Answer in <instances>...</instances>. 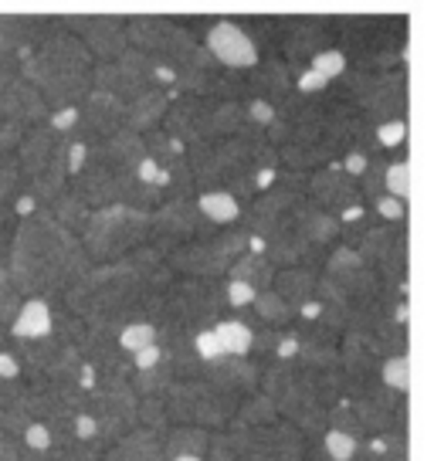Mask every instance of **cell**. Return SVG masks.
<instances>
[{"mask_svg": "<svg viewBox=\"0 0 434 461\" xmlns=\"http://www.w3.org/2000/svg\"><path fill=\"white\" fill-rule=\"evenodd\" d=\"M78 238H82L92 265L116 261L149 241V211L146 207H132V203L95 207L88 214L86 228H82Z\"/></svg>", "mask_w": 434, "mask_h": 461, "instance_id": "obj_15", "label": "cell"}, {"mask_svg": "<svg viewBox=\"0 0 434 461\" xmlns=\"http://www.w3.org/2000/svg\"><path fill=\"white\" fill-rule=\"evenodd\" d=\"M339 245L353 248L384 282L407 288V265H411V234L404 221H384L366 203L363 211L339 221Z\"/></svg>", "mask_w": 434, "mask_h": 461, "instance_id": "obj_8", "label": "cell"}, {"mask_svg": "<svg viewBox=\"0 0 434 461\" xmlns=\"http://www.w3.org/2000/svg\"><path fill=\"white\" fill-rule=\"evenodd\" d=\"M255 295H258V292H255L251 285H245L241 278H228V299H231V316L255 303Z\"/></svg>", "mask_w": 434, "mask_h": 461, "instance_id": "obj_38", "label": "cell"}, {"mask_svg": "<svg viewBox=\"0 0 434 461\" xmlns=\"http://www.w3.org/2000/svg\"><path fill=\"white\" fill-rule=\"evenodd\" d=\"M278 418H282V414H278V407L272 403V397H268L265 390H258V393L245 397V403L238 407V414L231 418L228 428H258V424H272V420H278Z\"/></svg>", "mask_w": 434, "mask_h": 461, "instance_id": "obj_32", "label": "cell"}, {"mask_svg": "<svg viewBox=\"0 0 434 461\" xmlns=\"http://www.w3.org/2000/svg\"><path fill=\"white\" fill-rule=\"evenodd\" d=\"M190 176L197 194L203 190H224L241 201L245 207L258 190L272 184L282 159H278L276 143L268 140L265 126H248L241 132H231L224 140H214L207 146L187 149Z\"/></svg>", "mask_w": 434, "mask_h": 461, "instance_id": "obj_5", "label": "cell"}, {"mask_svg": "<svg viewBox=\"0 0 434 461\" xmlns=\"http://www.w3.org/2000/svg\"><path fill=\"white\" fill-rule=\"evenodd\" d=\"M289 303V309L299 316L303 309L316 303L319 292V268H278L276 285H272Z\"/></svg>", "mask_w": 434, "mask_h": 461, "instance_id": "obj_25", "label": "cell"}, {"mask_svg": "<svg viewBox=\"0 0 434 461\" xmlns=\"http://www.w3.org/2000/svg\"><path fill=\"white\" fill-rule=\"evenodd\" d=\"M159 401L170 414V424H194V428H207V431H224L238 414V407L245 403V397L224 387L203 360L197 374L174 380L163 390Z\"/></svg>", "mask_w": 434, "mask_h": 461, "instance_id": "obj_9", "label": "cell"}, {"mask_svg": "<svg viewBox=\"0 0 434 461\" xmlns=\"http://www.w3.org/2000/svg\"><path fill=\"white\" fill-rule=\"evenodd\" d=\"M309 438L278 418L258 428H228L211 434L207 461H305Z\"/></svg>", "mask_w": 434, "mask_h": 461, "instance_id": "obj_14", "label": "cell"}, {"mask_svg": "<svg viewBox=\"0 0 434 461\" xmlns=\"http://www.w3.org/2000/svg\"><path fill=\"white\" fill-rule=\"evenodd\" d=\"M347 461H411L407 458V434H370V438H363L360 445H357V451Z\"/></svg>", "mask_w": 434, "mask_h": 461, "instance_id": "obj_30", "label": "cell"}, {"mask_svg": "<svg viewBox=\"0 0 434 461\" xmlns=\"http://www.w3.org/2000/svg\"><path fill=\"white\" fill-rule=\"evenodd\" d=\"M261 390L309 441L326 434L333 407L343 401L339 346H299L289 357H278L265 366Z\"/></svg>", "mask_w": 434, "mask_h": 461, "instance_id": "obj_3", "label": "cell"}, {"mask_svg": "<svg viewBox=\"0 0 434 461\" xmlns=\"http://www.w3.org/2000/svg\"><path fill=\"white\" fill-rule=\"evenodd\" d=\"M211 434L207 428H194V424H170L163 431V447H159V461H174L184 455L207 461V447H211Z\"/></svg>", "mask_w": 434, "mask_h": 461, "instance_id": "obj_28", "label": "cell"}, {"mask_svg": "<svg viewBox=\"0 0 434 461\" xmlns=\"http://www.w3.org/2000/svg\"><path fill=\"white\" fill-rule=\"evenodd\" d=\"M380 374H384V380H387L393 390H401V393L411 390V360H407V353L384 360V370H380Z\"/></svg>", "mask_w": 434, "mask_h": 461, "instance_id": "obj_37", "label": "cell"}, {"mask_svg": "<svg viewBox=\"0 0 434 461\" xmlns=\"http://www.w3.org/2000/svg\"><path fill=\"white\" fill-rule=\"evenodd\" d=\"M309 203V173L305 170H278L272 184L258 190L241 211V224L251 238L268 241L276 230H282L292 217Z\"/></svg>", "mask_w": 434, "mask_h": 461, "instance_id": "obj_17", "label": "cell"}, {"mask_svg": "<svg viewBox=\"0 0 434 461\" xmlns=\"http://www.w3.org/2000/svg\"><path fill=\"white\" fill-rule=\"evenodd\" d=\"M339 99L353 105L370 122H397L407 119V65L404 68H343L330 82Z\"/></svg>", "mask_w": 434, "mask_h": 461, "instance_id": "obj_12", "label": "cell"}, {"mask_svg": "<svg viewBox=\"0 0 434 461\" xmlns=\"http://www.w3.org/2000/svg\"><path fill=\"white\" fill-rule=\"evenodd\" d=\"M387 194L407 201V194H411V159L407 157L391 159V167H387Z\"/></svg>", "mask_w": 434, "mask_h": 461, "instance_id": "obj_36", "label": "cell"}, {"mask_svg": "<svg viewBox=\"0 0 434 461\" xmlns=\"http://www.w3.org/2000/svg\"><path fill=\"white\" fill-rule=\"evenodd\" d=\"M86 411L95 420L99 441L105 447L122 434L140 428V393L132 387V376H102L86 390Z\"/></svg>", "mask_w": 434, "mask_h": 461, "instance_id": "obj_18", "label": "cell"}, {"mask_svg": "<svg viewBox=\"0 0 434 461\" xmlns=\"http://www.w3.org/2000/svg\"><path fill=\"white\" fill-rule=\"evenodd\" d=\"M278 265L268 258V251L258 238H251V248H248L241 258L234 261V268L228 272V278H241L245 285H251L255 292H265V288L276 285Z\"/></svg>", "mask_w": 434, "mask_h": 461, "instance_id": "obj_27", "label": "cell"}, {"mask_svg": "<svg viewBox=\"0 0 434 461\" xmlns=\"http://www.w3.org/2000/svg\"><path fill=\"white\" fill-rule=\"evenodd\" d=\"M366 130L370 122L330 86L319 92L295 88L272 115L268 140L276 143L285 170L309 173L336 159H347L363 143Z\"/></svg>", "mask_w": 434, "mask_h": 461, "instance_id": "obj_2", "label": "cell"}, {"mask_svg": "<svg viewBox=\"0 0 434 461\" xmlns=\"http://www.w3.org/2000/svg\"><path fill=\"white\" fill-rule=\"evenodd\" d=\"M228 316H231L228 278L176 275L163 295V303H159L157 316H153V326H157L159 346L184 343V339H197L203 330H211Z\"/></svg>", "mask_w": 434, "mask_h": 461, "instance_id": "obj_6", "label": "cell"}, {"mask_svg": "<svg viewBox=\"0 0 434 461\" xmlns=\"http://www.w3.org/2000/svg\"><path fill=\"white\" fill-rule=\"evenodd\" d=\"M28 393V380H4L0 376V407H11Z\"/></svg>", "mask_w": 434, "mask_h": 461, "instance_id": "obj_41", "label": "cell"}, {"mask_svg": "<svg viewBox=\"0 0 434 461\" xmlns=\"http://www.w3.org/2000/svg\"><path fill=\"white\" fill-rule=\"evenodd\" d=\"M48 211L59 217L65 228H72L75 234H82V228H86V221H88V214H92V207H88V201L78 194V190L68 184V187L61 190L55 201L48 203Z\"/></svg>", "mask_w": 434, "mask_h": 461, "instance_id": "obj_31", "label": "cell"}, {"mask_svg": "<svg viewBox=\"0 0 434 461\" xmlns=\"http://www.w3.org/2000/svg\"><path fill=\"white\" fill-rule=\"evenodd\" d=\"M278 268H322L339 245V221L309 201L282 230L261 241Z\"/></svg>", "mask_w": 434, "mask_h": 461, "instance_id": "obj_13", "label": "cell"}, {"mask_svg": "<svg viewBox=\"0 0 434 461\" xmlns=\"http://www.w3.org/2000/svg\"><path fill=\"white\" fill-rule=\"evenodd\" d=\"M61 24L72 34H78L82 44L99 61L119 58L130 48V31H126V21H119V17H68Z\"/></svg>", "mask_w": 434, "mask_h": 461, "instance_id": "obj_22", "label": "cell"}, {"mask_svg": "<svg viewBox=\"0 0 434 461\" xmlns=\"http://www.w3.org/2000/svg\"><path fill=\"white\" fill-rule=\"evenodd\" d=\"M119 343H122V349L126 353H140V349H146V346H157V326L153 322H130L126 330L119 332Z\"/></svg>", "mask_w": 434, "mask_h": 461, "instance_id": "obj_35", "label": "cell"}, {"mask_svg": "<svg viewBox=\"0 0 434 461\" xmlns=\"http://www.w3.org/2000/svg\"><path fill=\"white\" fill-rule=\"evenodd\" d=\"M174 461H203V458H194V455H184V458H174Z\"/></svg>", "mask_w": 434, "mask_h": 461, "instance_id": "obj_42", "label": "cell"}, {"mask_svg": "<svg viewBox=\"0 0 434 461\" xmlns=\"http://www.w3.org/2000/svg\"><path fill=\"white\" fill-rule=\"evenodd\" d=\"M248 248H251V234L238 221V224H224L197 241L174 248L167 255V265L174 268V275H187V278H228L234 261L241 258Z\"/></svg>", "mask_w": 434, "mask_h": 461, "instance_id": "obj_16", "label": "cell"}, {"mask_svg": "<svg viewBox=\"0 0 434 461\" xmlns=\"http://www.w3.org/2000/svg\"><path fill=\"white\" fill-rule=\"evenodd\" d=\"M207 51L224 65V68H251L258 65V48L248 38V31L241 24H231V21H221L207 31Z\"/></svg>", "mask_w": 434, "mask_h": 461, "instance_id": "obj_23", "label": "cell"}, {"mask_svg": "<svg viewBox=\"0 0 434 461\" xmlns=\"http://www.w3.org/2000/svg\"><path fill=\"white\" fill-rule=\"evenodd\" d=\"M203 360H217V357H248L251 353V326L241 316L221 319L217 326L203 330L197 339Z\"/></svg>", "mask_w": 434, "mask_h": 461, "instance_id": "obj_24", "label": "cell"}, {"mask_svg": "<svg viewBox=\"0 0 434 461\" xmlns=\"http://www.w3.org/2000/svg\"><path fill=\"white\" fill-rule=\"evenodd\" d=\"M221 224H214L201 211L197 194H176V197H167V201L149 211V241L146 245H153L167 258L174 248L197 241V238H203V234H211Z\"/></svg>", "mask_w": 434, "mask_h": 461, "instance_id": "obj_19", "label": "cell"}, {"mask_svg": "<svg viewBox=\"0 0 434 461\" xmlns=\"http://www.w3.org/2000/svg\"><path fill=\"white\" fill-rule=\"evenodd\" d=\"M0 376L4 380H24V366H21V357L14 353V346L0 349Z\"/></svg>", "mask_w": 434, "mask_h": 461, "instance_id": "obj_40", "label": "cell"}, {"mask_svg": "<svg viewBox=\"0 0 434 461\" xmlns=\"http://www.w3.org/2000/svg\"><path fill=\"white\" fill-rule=\"evenodd\" d=\"M78 115H75V130L68 132V140L75 143H102L116 132L130 130V113H126V102L116 99L113 92H102V88H92L86 99L75 105Z\"/></svg>", "mask_w": 434, "mask_h": 461, "instance_id": "obj_21", "label": "cell"}, {"mask_svg": "<svg viewBox=\"0 0 434 461\" xmlns=\"http://www.w3.org/2000/svg\"><path fill=\"white\" fill-rule=\"evenodd\" d=\"M272 115L276 109L268 105H245V102L211 99V95H174L170 109L163 115V130L174 132L187 149H197L231 132L248 130V126L268 130Z\"/></svg>", "mask_w": 434, "mask_h": 461, "instance_id": "obj_7", "label": "cell"}, {"mask_svg": "<svg viewBox=\"0 0 434 461\" xmlns=\"http://www.w3.org/2000/svg\"><path fill=\"white\" fill-rule=\"evenodd\" d=\"M309 201L316 203L319 211L333 214L336 221H343V217L357 214V211L366 207L360 180L353 176V170H349L343 159L309 170Z\"/></svg>", "mask_w": 434, "mask_h": 461, "instance_id": "obj_20", "label": "cell"}, {"mask_svg": "<svg viewBox=\"0 0 434 461\" xmlns=\"http://www.w3.org/2000/svg\"><path fill=\"white\" fill-rule=\"evenodd\" d=\"M174 278V268L157 248L140 245L116 261L92 265L59 303L92 330L119 336L130 322H153Z\"/></svg>", "mask_w": 434, "mask_h": 461, "instance_id": "obj_1", "label": "cell"}, {"mask_svg": "<svg viewBox=\"0 0 434 461\" xmlns=\"http://www.w3.org/2000/svg\"><path fill=\"white\" fill-rule=\"evenodd\" d=\"M7 268L24 299L38 295L55 303L92 268V258L82 238L72 228H65L48 207H41L17 224Z\"/></svg>", "mask_w": 434, "mask_h": 461, "instance_id": "obj_4", "label": "cell"}, {"mask_svg": "<svg viewBox=\"0 0 434 461\" xmlns=\"http://www.w3.org/2000/svg\"><path fill=\"white\" fill-rule=\"evenodd\" d=\"M159 447H163V431L136 428L105 447L102 461H159Z\"/></svg>", "mask_w": 434, "mask_h": 461, "instance_id": "obj_26", "label": "cell"}, {"mask_svg": "<svg viewBox=\"0 0 434 461\" xmlns=\"http://www.w3.org/2000/svg\"><path fill=\"white\" fill-rule=\"evenodd\" d=\"M11 339H41V336H51L55 332V305L48 299H24L21 303V312L14 316V322L7 326Z\"/></svg>", "mask_w": 434, "mask_h": 461, "instance_id": "obj_29", "label": "cell"}, {"mask_svg": "<svg viewBox=\"0 0 434 461\" xmlns=\"http://www.w3.org/2000/svg\"><path fill=\"white\" fill-rule=\"evenodd\" d=\"M0 414H4V407H0Z\"/></svg>", "mask_w": 434, "mask_h": 461, "instance_id": "obj_43", "label": "cell"}, {"mask_svg": "<svg viewBox=\"0 0 434 461\" xmlns=\"http://www.w3.org/2000/svg\"><path fill=\"white\" fill-rule=\"evenodd\" d=\"M333 34L349 68H404V17H343L333 21Z\"/></svg>", "mask_w": 434, "mask_h": 461, "instance_id": "obj_11", "label": "cell"}, {"mask_svg": "<svg viewBox=\"0 0 434 461\" xmlns=\"http://www.w3.org/2000/svg\"><path fill=\"white\" fill-rule=\"evenodd\" d=\"M241 28L248 31V38L255 41L258 51L285 61L295 75L309 68L312 58L336 44L333 21H322V17H255V21H245Z\"/></svg>", "mask_w": 434, "mask_h": 461, "instance_id": "obj_10", "label": "cell"}, {"mask_svg": "<svg viewBox=\"0 0 434 461\" xmlns=\"http://www.w3.org/2000/svg\"><path fill=\"white\" fill-rule=\"evenodd\" d=\"M261 322H268V326H278V330H289L292 322H295V312L289 309V303L278 295L276 288H265L255 295V303L248 305Z\"/></svg>", "mask_w": 434, "mask_h": 461, "instance_id": "obj_33", "label": "cell"}, {"mask_svg": "<svg viewBox=\"0 0 434 461\" xmlns=\"http://www.w3.org/2000/svg\"><path fill=\"white\" fill-rule=\"evenodd\" d=\"M197 203H201V211L214 224H238L241 221V201L238 197H231V194H224V190H203V194H197Z\"/></svg>", "mask_w": 434, "mask_h": 461, "instance_id": "obj_34", "label": "cell"}, {"mask_svg": "<svg viewBox=\"0 0 434 461\" xmlns=\"http://www.w3.org/2000/svg\"><path fill=\"white\" fill-rule=\"evenodd\" d=\"M374 211L384 217V221H404V217H407V201L393 197V194H384V197L374 203Z\"/></svg>", "mask_w": 434, "mask_h": 461, "instance_id": "obj_39", "label": "cell"}]
</instances>
